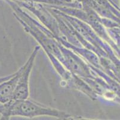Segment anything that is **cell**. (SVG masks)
<instances>
[{
  "mask_svg": "<svg viewBox=\"0 0 120 120\" xmlns=\"http://www.w3.org/2000/svg\"><path fill=\"white\" fill-rule=\"evenodd\" d=\"M20 72V69H19L14 73L11 78L0 83V103L2 104L8 103L12 100Z\"/></svg>",
  "mask_w": 120,
  "mask_h": 120,
  "instance_id": "cell-5",
  "label": "cell"
},
{
  "mask_svg": "<svg viewBox=\"0 0 120 120\" xmlns=\"http://www.w3.org/2000/svg\"><path fill=\"white\" fill-rule=\"evenodd\" d=\"M2 120H8L11 116L33 118L41 116L54 117L61 120H72L75 117L66 112L49 107L28 98L20 100H11L0 106Z\"/></svg>",
  "mask_w": 120,
  "mask_h": 120,
  "instance_id": "cell-1",
  "label": "cell"
},
{
  "mask_svg": "<svg viewBox=\"0 0 120 120\" xmlns=\"http://www.w3.org/2000/svg\"><path fill=\"white\" fill-rule=\"evenodd\" d=\"M15 2L21 7H24L32 12L38 19L41 24L52 32L54 37H61L59 26L56 18L43 4L34 2Z\"/></svg>",
  "mask_w": 120,
  "mask_h": 120,
  "instance_id": "cell-3",
  "label": "cell"
},
{
  "mask_svg": "<svg viewBox=\"0 0 120 120\" xmlns=\"http://www.w3.org/2000/svg\"><path fill=\"white\" fill-rule=\"evenodd\" d=\"M49 5L52 7L60 17L66 21L76 31L78 35V38L81 43L82 42L83 40L86 41L96 49L97 55L99 58H109L117 67H120V60L116 57L114 50L108 43L98 36V34L91 28V27L80 20L66 15L53 7L52 5Z\"/></svg>",
  "mask_w": 120,
  "mask_h": 120,
  "instance_id": "cell-2",
  "label": "cell"
},
{
  "mask_svg": "<svg viewBox=\"0 0 120 120\" xmlns=\"http://www.w3.org/2000/svg\"><path fill=\"white\" fill-rule=\"evenodd\" d=\"M40 49L41 46L40 45L35 46L26 62L20 68V74L19 76L18 81L14 91L11 100H20L26 99L29 97V77L33 67L35 59Z\"/></svg>",
  "mask_w": 120,
  "mask_h": 120,
  "instance_id": "cell-4",
  "label": "cell"
}]
</instances>
